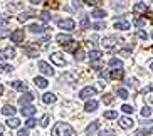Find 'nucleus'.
I'll use <instances>...</instances> for the list:
<instances>
[{
    "label": "nucleus",
    "mask_w": 153,
    "mask_h": 136,
    "mask_svg": "<svg viewBox=\"0 0 153 136\" xmlns=\"http://www.w3.org/2000/svg\"><path fill=\"white\" fill-rule=\"evenodd\" d=\"M99 124H101L99 121H93L91 124H88V128H86V133H88V135H93L94 131H98V129H99Z\"/></svg>",
    "instance_id": "obj_21"
},
{
    "label": "nucleus",
    "mask_w": 153,
    "mask_h": 136,
    "mask_svg": "<svg viewBox=\"0 0 153 136\" xmlns=\"http://www.w3.org/2000/svg\"><path fill=\"white\" fill-rule=\"evenodd\" d=\"M81 0H74V7H76V9H81Z\"/></svg>",
    "instance_id": "obj_56"
},
{
    "label": "nucleus",
    "mask_w": 153,
    "mask_h": 136,
    "mask_svg": "<svg viewBox=\"0 0 153 136\" xmlns=\"http://www.w3.org/2000/svg\"><path fill=\"white\" fill-rule=\"evenodd\" d=\"M150 69H152V71H153V62H152V64H150Z\"/></svg>",
    "instance_id": "obj_61"
},
{
    "label": "nucleus",
    "mask_w": 153,
    "mask_h": 136,
    "mask_svg": "<svg viewBox=\"0 0 153 136\" xmlns=\"http://www.w3.org/2000/svg\"><path fill=\"white\" fill-rule=\"evenodd\" d=\"M74 59H76L77 62H81V61H84V50H82L81 47H79V49H77L76 52H74Z\"/></svg>",
    "instance_id": "obj_30"
},
{
    "label": "nucleus",
    "mask_w": 153,
    "mask_h": 136,
    "mask_svg": "<svg viewBox=\"0 0 153 136\" xmlns=\"http://www.w3.org/2000/svg\"><path fill=\"white\" fill-rule=\"evenodd\" d=\"M84 109L88 111V113H94L96 109H98V101H96V99H88Z\"/></svg>",
    "instance_id": "obj_19"
},
{
    "label": "nucleus",
    "mask_w": 153,
    "mask_h": 136,
    "mask_svg": "<svg viewBox=\"0 0 153 136\" xmlns=\"http://www.w3.org/2000/svg\"><path fill=\"white\" fill-rule=\"evenodd\" d=\"M109 66H111L113 69H123V62L118 57H113V59H109Z\"/></svg>",
    "instance_id": "obj_27"
},
{
    "label": "nucleus",
    "mask_w": 153,
    "mask_h": 136,
    "mask_svg": "<svg viewBox=\"0 0 153 136\" xmlns=\"http://www.w3.org/2000/svg\"><path fill=\"white\" fill-rule=\"evenodd\" d=\"M51 61H52L56 66H59V67H64V66H66V59L62 57L61 52H54V54L51 55Z\"/></svg>",
    "instance_id": "obj_10"
},
{
    "label": "nucleus",
    "mask_w": 153,
    "mask_h": 136,
    "mask_svg": "<svg viewBox=\"0 0 153 136\" xmlns=\"http://www.w3.org/2000/svg\"><path fill=\"white\" fill-rule=\"evenodd\" d=\"M148 133H150V135H153V126H152V128H150V129H148Z\"/></svg>",
    "instance_id": "obj_58"
},
{
    "label": "nucleus",
    "mask_w": 153,
    "mask_h": 136,
    "mask_svg": "<svg viewBox=\"0 0 153 136\" xmlns=\"http://www.w3.org/2000/svg\"><path fill=\"white\" fill-rule=\"evenodd\" d=\"M56 41H57V44L66 45V44H69V42L72 41V37L69 35V34H57V35H56Z\"/></svg>",
    "instance_id": "obj_14"
},
{
    "label": "nucleus",
    "mask_w": 153,
    "mask_h": 136,
    "mask_svg": "<svg viewBox=\"0 0 153 136\" xmlns=\"http://www.w3.org/2000/svg\"><path fill=\"white\" fill-rule=\"evenodd\" d=\"M79 99H93V96H96V87H91V86H86L79 91Z\"/></svg>",
    "instance_id": "obj_3"
},
{
    "label": "nucleus",
    "mask_w": 153,
    "mask_h": 136,
    "mask_svg": "<svg viewBox=\"0 0 153 136\" xmlns=\"http://www.w3.org/2000/svg\"><path fill=\"white\" fill-rule=\"evenodd\" d=\"M12 84V87L14 89H17V91H22V92H25L27 91V84L25 82H22V81H14V82H10Z\"/></svg>",
    "instance_id": "obj_20"
},
{
    "label": "nucleus",
    "mask_w": 153,
    "mask_h": 136,
    "mask_svg": "<svg viewBox=\"0 0 153 136\" xmlns=\"http://www.w3.org/2000/svg\"><path fill=\"white\" fill-rule=\"evenodd\" d=\"M2 92H4V87H2V86H0V94H2Z\"/></svg>",
    "instance_id": "obj_60"
},
{
    "label": "nucleus",
    "mask_w": 153,
    "mask_h": 136,
    "mask_svg": "<svg viewBox=\"0 0 153 136\" xmlns=\"http://www.w3.org/2000/svg\"><path fill=\"white\" fill-rule=\"evenodd\" d=\"M131 50H133V45H128V47H125V49L120 50V55H125V57H128V55H131Z\"/></svg>",
    "instance_id": "obj_33"
},
{
    "label": "nucleus",
    "mask_w": 153,
    "mask_h": 136,
    "mask_svg": "<svg viewBox=\"0 0 153 136\" xmlns=\"http://www.w3.org/2000/svg\"><path fill=\"white\" fill-rule=\"evenodd\" d=\"M84 2H86L88 5H98V4H99V0H84Z\"/></svg>",
    "instance_id": "obj_54"
},
{
    "label": "nucleus",
    "mask_w": 153,
    "mask_h": 136,
    "mask_svg": "<svg viewBox=\"0 0 153 136\" xmlns=\"http://www.w3.org/2000/svg\"><path fill=\"white\" fill-rule=\"evenodd\" d=\"M49 119H51V116H49V114H44V116H42V119L39 121V124H41L42 128H45L47 124H49Z\"/></svg>",
    "instance_id": "obj_39"
},
{
    "label": "nucleus",
    "mask_w": 153,
    "mask_h": 136,
    "mask_svg": "<svg viewBox=\"0 0 153 136\" xmlns=\"http://www.w3.org/2000/svg\"><path fill=\"white\" fill-rule=\"evenodd\" d=\"M150 91H153V84H150V86H146L143 91H141V92H150Z\"/></svg>",
    "instance_id": "obj_55"
},
{
    "label": "nucleus",
    "mask_w": 153,
    "mask_h": 136,
    "mask_svg": "<svg viewBox=\"0 0 153 136\" xmlns=\"http://www.w3.org/2000/svg\"><path fill=\"white\" fill-rule=\"evenodd\" d=\"M39 17H41V20H42V22H45V24L51 22V14H49V12H45V10L39 14Z\"/></svg>",
    "instance_id": "obj_34"
},
{
    "label": "nucleus",
    "mask_w": 153,
    "mask_h": 136,
    "mask_svg": "<svg viewBox=\"0 0 153 136\" xmlns=\"http://www.w3.org/2000/svg\"><path fill=\"white\" fill-rule=\"evenodd\" d=\"M24 37H25V32H24V29H15V30L10 34V41L15 42V44H22V42H24Z\"/></svg>",
    "instance_id": "obj_6"
},
{
    "label": "nucleus",
    "mask_w": 153,
    "mask_h": 136,
    "mask_svg": "<svg viewBox=\"0 0 153 136\" xmlns=\"http://www.w3.org/2000/svg\"><path fill=\"white\" fill-rule=\"evenodd\" d=\"M7 126H9L10 129H15V128H19V126H20V121H19L17 118H14V116H12V118H9V119H7Z\"/></svg>",
    "instance_id": "obj_25"
},
{
    "label": "nucleus",
    "mask_w": 153,
    "mask_h": 136,
    "mask_svg": "<svg viewBox=\"0 0 153 136\" xmlns=\"http://www.w3.org/2000/svg\"><path fill=\"white\" fill-rule=\"evenodd\" d=\"M138 37L141 39V41H146V39H148V34H146L145 30H140L138 32Z\"/></svg>",
    "instance_id": "obj_51"
},
{
    "label": "nucleus",
    "mask_w": 153,
    "mask_h": 136,
    "mask_svg": "<svg viewBox=\"0 0 153 136\" xmlns=\"http://www.w3.org/2000/svg\"><path fill=\"white\" fill-rule=\"evenodd\" d=\"M121 77H123V69H113L111 72H109V79H113V81L121 79Z\"/></svg>",
    "instance_id": "obj_23"
},
{
    "label": "nucleus",
    "mask_w": 153,
    "mask_h": 136,
    "mask_svg": "<svg viewBox=\"0 0 153 136\" xmlns=\"http://www.w3.org/2000/svg\"><path fill=\"white\" fill-rule=\"evenodd\" d=\"M91 15H93L94 18H104L108 14H106V10H103V9H94L93 12H91Z\"/></svg>",
    "instance_id": "obj_26"
},
{
    "label": "nucleus",
    "mask_w": 153,
    "mask_h": 136,
    "mask_svg": "<svg viewBox=\"0 0 153 136\" xmlns=\"http://www.w3.org/2000/svg\"><path fill=\"white\" fill-rule=\"evenodd\" d=\"M29 17H34V14L32 12H25V14H20L19 15V22H25Z\"/></svg>",
    "instance_id": "obj_37"
},
{
    "label": "nucleus",
    "mask_w": 153,
    "mask_h": 136,
    "mask_svg": "<svg viewBox=\"0 0 153 136\" xmlns=\"http://www.w3.org/2000/svg\"><path fill=\"white\" fill-rule=\"evenodd\" d=\"M57 27L62 29V30H74L76 29V22L72 18H62L57 22Z\"/></svg>",
    "instance_id": "obj_5"
},
{
    "label": "nucleus",
    "mask_w": 153,
    "mask_h": 136,
    "mask_svg": "<svg viewBox=\"0 0 153 136\" xmlns=\"http://www.w3.org/2000/svg\"><path fill=\"white\" fill-rule=\"evenodd\" d=\"M9 34H12L9 29H0V39H4V37H5V35H9Z\"/></svg>",
    "instance_id": "obj_48"
},
{
    "label": "nucleus",
    "mask_w": 153,
    "mask_h": 136,
    "mask_svg": "<svg viewBox=\"0 0 153 136\" xmlns=\"http://www.w3.org/2000/svg\"><path fill=\"white\" fill-rule=\"evenodd\" d=\"M111 7L114 10H125L126 7H128V0H113Z\"/></svg>",
    "instance_id": "obj_15"
},
{
    "label": "nucleus",
    "mask_w": 153,
    "mask_h": 136,
    "mask_svg": "<svg viewBox=\"0 0 153 136\" xmlns=\"http://www.w3.org/2000/svg\"><path fill=\"white\" fill-rule=\"evenodd\" d=\"M130 27H131V24L123 17H120L116 22H114V29H118V30H128Z\"/></svg>",
    "instance_id": "obj_9"
},
{
    "label": "nucleus",
    "mask_w": 153,
    "mask_h": 136,
    "mask_svg": "<svg viewBox=\"0 0 153 136\" xmlns=\"http://www.w3.org/2000/svg\"><path fill=\"white\" fill-rule=\"evenodd\" d=\"M77 49H79V44H77V42H74V41H71L69 44L64 45V50H68V52H76Z\"/></svg>",
    "instance_id": "obj_24"
},
{
    "label": "nucleus",
    "mask_w": 153,
    "mask_h": 136,
    "mask_svg": "<svg viewBox=\"0 0 153 136\" xmlns=\"http://www.w3.org/2000/svg\"><path fill=\"white\" fill-rule=\"evenodd\" d=\"M140 113H141V116H143V118H148L150 114H152V109H150L148 106H143V109H141Z\"/></svg>",
    "instance_id": "obj_43"
},
{
    "label": "nucleus",
    "mask_w": 153,
    "mask_h": 136,
    "mask_svg": "<svg viewBox=\"0 0 153 136\" xmlns=\"http://www.w3.org/2000/svg\"><path fill=\"white\" fill-rule=\"evenodd\" d=\"M152 52H153V47H152Z\"/></svg>",
    "instance_id": "obj_63"
},
{
    "label": "nucleus",
    "mask_w": 153,
    "mask_h": 136,
    "mask_svg": "<svg viewBox=\"0 0 153 136\" xmlns=\"http://www.w3.org/2000/svg\"><path fill=\"white\" fill-rule=\"evenodd\" d=\"M32 101H34V94H30V92H25V94H22L20 98H19V104H20V106H25V104H30Z\"/></svg>",
    "instance_id": "obj_12"
},
{
    "label": "nucleus",
    "mask_w": 153,
    "mask_h": 136,
    "mask_svg": "<svg viewBox=\"0 0 153 136\" xmlns=\"http://www.w3.org/2000/svg\"><path fill=\"white\" fill-rule=\"evenodd\" d=\"M133 24H135L136 27H145V25H146V20H145L143 17H136Z\"/></svg>",
    "instance_id": "obj_36"
},
{
    "label": "nucleus",
    "mask_w": 153,
    "mask_h": 136,
    "mask_svg": "<svg viewBox=\"0 0 153 136\" xmlns=\"http://www.w3.org/2000/svg\"><path fill=\"white\" fill-rule=\"evenodd\" d=\"M118 124H120L123 129H131V128L135 126V121L131 118H128V116H123V118L118 119Z\"/></svg>",
    "instance_id": "obj_8"
},
{
    "label": "nucleus",
    "mask_w": 153,
    "mask_h": 136,
    "mask_svg": "<svg viewBox=\"0 0 153 136\" xmlns=\"http://www.w3.org/2000/svg\"><path fill=\"white\" fill-rule=\"evenodd\" d=\"M93 29H94V30H101V29H106V25H104V22H96L94 25H93Z\"/></svg>",
    "instance_id": "obj_47"
},
{
    "label": "nucleus",
    "mask_w": 153,
    "mask_h": 136,
    "mask_svg": "<svg viewBox=\"0 0 153 136\" xmlns=\"http://www.w3.org/2000/svg\"><path fill=\"white\" fill-rule=\"evenodd\" d=\"M118 42H121V41L116 39V37L109 35V37H104L103 41H101V45L104 47V50H114L116 49V45H118Z\"/></svg>",
    "instance_id": "obj_2"
},
{
    "label": "nucleus",
    "mask_w": 153,
    "mask_h": 136,
    "mask_svg": "<svg viewBox=\"0 0 153 136\" xmlns=\"http://www.w3.org/2000/svg\"><path fill=\"white\" fill-rule=\"evenodd\" d=\"M152 39H153V32H152Z\"/></svg>",
    "instance_id": "obj_62"
},
{
    "label": "nucleus",
    "mask_w": 153,
    "mask_h": 136,
    "mask_svg": "<svg viewBox=\"0 0 153 136\" xmlns=\"http://www.w3.org/2000/svg\"><path fill=\"white\" fill-rule=\"evenodd\" d=\"M56 101H57V98H56V94H52V92H45V94L42 96V103H44V104H54Z\"/></svg>",
    "instance_id": "obj_17"
},
{
    "label": "nucleus",
    "mask_w": 153,
    "mask_h": 136,
    "mask_svg": "<svg viewBox=\"0 0 153 136\" xmlns=\"http://www.w3.org/2000/svg\"><path fill=\"white\" fill-rule=\"evenodd\" d=\"M34 84H36V86L39 87V89H45V87L49 86L47 79H44V77H39V76L34 77Z\"/></svg>",
    "instance_id": "obj_18"
},
{
    "label": "nucleus",
    "mask_w": 153,
    "mask_h": 136,
    "mask_svg": "<svg viewBox=\"0 0 153 136\" xmlns=\"http://www.w3.org/2000/svg\"><path fill=\"white\" fill-rule=\"evenodd\" d=\"M79 27L81 29H89V15H82L81 22H79Z\"/></svg>",
    "instance_id": "obj_29"
},
{
    "label": "nucleus",
    "mask_w": 153,
    "mask_h": 136,
    "mask_svg": "<svg viewBox=\"0 0 153 136\" xmlns=\"http://www.w3.org/2000/svg\"><path fill=\"white\" fill-rule=\"evenodd\" d=\"M148 135H150V133H148V129H143V128L136 131V136H148Z\"/></svg>",
    "instance_id": "obj_49"
},
{
    "label": "nucleus",
    "mask_w": 153,
    "mask_h": 136,
    "mask_svg": "<svg viewBox=\"0 0 153 136\" xmlns=\"http://www.w3.org/2000/svg\"><path fill=\"white\" fill-rule=\"evenodd\" d=\"M126 84L131 86V87H135L136 86V81H135V79H126Z\"/></svg>",
    "instance_id": "obj_53"
},
{
    "label": "nucleus",
    "mask_w": 153,
    "mask_h": 136,
    "mask_svg": "<svg viewBox=\"0 0 153 136\" xmlns=\"http://www.w3.org/2000/svg\"><path fill=\"white\" fill-rule=\"evenodd\" d=\"M52 136H76V131L68 123H56L52 128Z\"/></svg>",
    "instance_id": "obj_1"
},
{
    "label": "nucleus",
    "mask_w": 153,
    "mask_h": 136,
    "mask_svg": "<svg viewBox=\"0 0 153 136\" xmlns=\"http://www.w3.org/2000/svg\"><path fill=\"white\" fill-rule=\"evenodd\" d=\"M37 69H39L42 74H45V76H54V69H52V66L47 64L45 61H39V62H37Z\"/></svg>",
    "instance_id": "obj_4"
},
{
    "label": "nucleus",
    "mask_w": 153,
    "mask_h": 136,
    "mask_svg": "<svg viewBox=\"0 0 153 136\" xmlns=\"http://www.w3.org/2000/svg\"><path fill=\"white\" fill-rule=\"evenodd\" d=\"M2 114H5V116H14V114H15V108L12 104H5L4 108H2Z\"/></svg>",
    "instance_id": "obj_22"
},
{
    "label": "nucleus",
    "mask_w": 153,
    "mask_h": 136,
    "mask_svg": "<svg viewBox=\"0 0 153 136\" xmlns=\"http://www.w3.org/2000/svg\"><path fill=\"white\" fill-rule=\"evenodd\" d=\"M42 2H44V0H30L32 5H39V4H42Z\"/></svg>",
    "instance_id": "obj_57"
},
{
    "label": "nucleus",
    "mask_w": 153,
    "mask_h": 136,
    "mask_svg": "<svg viewBox=\"0 0 153 136\" xmlns=\"http://www.w3.org/2000/svg\"><path fill=\"white\" fill-rule=\"evenodd\" d=\"M25 52H27L29 57H37V49H34V47H30V45L25 47Z\"/></svg>",
    "instance_id": "obj_32"
},
{
    "label": "nucleus",
    "mask_w": 153,
    "mask_h": 136,
    "mask_svg": "<svg viewBox=\"0 0 153 136\" xmlns=\"http://www.w3.org/2000/svg\"><path fill=\"white\" fill-rule=\"evenodd\" d=\"M36 124H37V121L34 118H29L27 121H25V128H34Z\"/></svg>",
    "instance_id": "obj_45"
},
{
    "label": "nucleus",
    "mask_w": 153,
    "mask_h": 136,
    "mask_svg": "<svg viewBox=\"0 0 153 136\" xmlns=\"http://www.w3.org/2000/svg\"><path fill=\"white\" fill-rule=\"evenodd\" d=\"M113 101H114V96L113 94H104L103 96V103L104 104H111Z\"/></svg>",
    "instance_id": "obj_38"
},
{
    "label": "nucleus",
    "mask_w": 153,
    "mask_h": 136,
    "mask_svg": "<svg viewBox=\"0 0 153 136\" xmlns=\"http://www.w3.org/2000/svg\"><path fill=\"white\" fill-rule=\"evenodd\" d=\"M2 133H4V126H0V135H2Z\"/></svg>",
    "instance_id": "obj_59"
},
{
    "label": "nucleus",
    "mask_w": 153,
    "mask_h": 136,
    "mask_svg": "<svg viewBox=\"0 0 153 136\" xmlns=\"http://www.w3.org/2000/svg\"><path fill=\"white\" fill-rule=\"evenodd\" d=\"M101 55H103V52H101V50H91V52H89V59H91V62H94V61H99V59H101Z\"/></svg>",
    "instance_id": "obj_28"
},
{
    "label": "nucleus",
    "mask_w": 153,
    "mask_h": 136,
    "mask_svg": "<svg viewBox=\"0 0 153 136\" xmlns=\"http://www.w3.org/2000/svg\"><path fill=\"white\" fill-rule=\"evenodd\" d=\"M17 136H29V128H24V129H19Z\"/></svg>",
    "instance_id": "obj_50"
},
{
    "label": "nucleus",
    "mask_w": 153,
    "mask_h": 136,
    "mask_svg": "<svg viewBox=\"0 0 153 136\" xmlns=\"http://www.w3.org/2000/svg\"><path fill=\"white\" fill-rule=\"evenodd\" d=\"M146 10H148V7L145 5V2H138V4L133 5V12H135V15H141V14H145Z\"/></svg>",
    "instance_id": "obj_13"
},
{
    "label": "nucleus",
    "mask_w": 153,
    "mask_h": 136,
    "mask_svg": "<svg viewBox=\"0 0 153 136\" xmlns=\"http://www.w3.org/2000/svg\"><path fill=\"white\" fill-rule=\"evenodd\" d=\"M29 30L30 32H34V34H42V32H45V25L44 24H30V25H29Z\"/></svg>",
    "instance_id": "obj_16"
},
{
    "label": "nucleus",
    "mask_w": 153,
    "mask_h": 136,
    "mask_svg": "<svg viewBox=\"0 0 153 136\" xmlns=\"http://www.w3.org/2000/svg\"><path fill=\"white\" fill-rule=\"evenodd\" d=\"M98 136H114V133L111 129H103V131H99Z\"/></svg>",
    "instance_id": "obj_46"
},
{
    "label": "nucleus",
    "mask_w": 153,
    "mask_h": 136,
    "mask_svg": "<svg viewBox=\"0 0 153 136\" xmlns=\"http://www.w3.org/2000/svg\"><path fill=\"white\" fill-rule=\"evenodd\" d=\"M99 77H101V79H108L109 74L106 72V71H99Z\"/></svg>",
    "instance_id": "obj_52"
},
{
    "label": "nucleus",
    "mask_w": 153,
    "mask_h": 136,
    "mask_svg": "<svg viewBox=\"0 0 153 136\" xmlns=\"http://www.w3.org/2000/svg\"><path fill=\"white\" fill-rule=\"evenodd\" d=\"M47 4H49L51 9H59L61 7V0H49Z\"/></svg>",
    "instance_id": "obj_42"
},
{
    "label": "nucleus",
    "mask_w": 153,
    "mask_h": 136,
    "mask_svg": "<svg viewBox=\"0 0 153 136\" xmlns=\"http://www.w3.org/2000/svg\"><path fill=\"white\" fill-rule=\"evenodd\" d=\"M104 118L106 119H114V118H118V113L116 111H113V109H109V111L104 113Z\"/></svg>",
    "instance_id": "obj_35"
},
{
    "label": "nucleus",
    "mask_w": 153,
    "mask_h": 136,
    "mask_svg": "<svg viewBox=\"0 0 153 136\" xmlns=\"http://www.w3.org/2000/svg\"><path fill=\"white\" fill-rule=\"evenodd\" d=\"M4 14H0V27H7L9 25V22H10V18L9 17H2Z\"/></svg>",
    "instance_id": "obj_41"
},
{
    "label": "nucleus",
    "mask_w": 153,
    "mask_h": 136,
    "mask_svg": "<svg viewBox=\"0 0 153 136\" xmlns=\"http://www.w3.org/2000/svg\"><path fill=\"white\" fill-rule=\"evenodd\" d=\"M0 71H2V72H12L14 67H12L10 64H2V66H0Z\"/></svg>",
    "instance_id": "obj_40"
},
{
    "label": "nucleus",
    "mask_w": 153,
    "mask_h": 136,
    "mask_svg": "<svg viewBox=\"0 0 153 136\" xmlns=\"http://www.w3.org/2000/svg\"><path fill=\"white\" fill-rule=\"evenodd\" d=\"M15 57V49L14 47H5V49H0V59L7 61V59H14Z\"/></svg>",
    "instance_id": "obj_7"
},
{
    "label": "nucleus",
    "mask_w": 153,
    "mask_h": 136,
    "mask_svg": "<svg viewBox=\"0 0 153 136\" xmlns=\"http://www.w3.org/2000/svg\"><path fill=\"white\" fill-rule=\"evenodd\" d=\"M121 111H125V113H128V114H131L135 109H133V106H130V104H123L121 106Z\"/></svg>",
    "instance_id": "obj_44"
},
{
    "label": "nucleus",
    "mask_w": 153,
    "mask_h": 136,
    "mask_svg": "<svg viewBox=\"0 0 153 136\" xmlns=\"http://www.w3.org/2000/svg\"><path fill=\"white\" fill-rule=\"evenodd\" d=\"M36 111H37V108H34V106H30V104L22 106V109H20V113H22V116H27V118H32Z\"/></svg>",
    "instance_id": "obj_11"
},
{
    "label": "nucleus",
    "mask_w": 153,
    "mask_h": 136,
    "mask_svg": "<svg viewBox=\"0 0 153 136\" xmlns=\"http://www.w3.org/2000/svg\"><path fill=\"white\" fill-rule=\"evenodd\" d=\"M116 92H118V96H120L121 99H128V98H130V94H128V91H126V89H123V87H118V89H116Z\"/></svg>",
    "instance_id": "obj_31"
}]
</instances>
